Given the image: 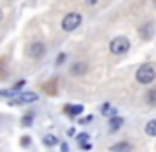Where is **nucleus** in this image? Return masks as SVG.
Returning <instances> with one entry per match:
<instances>
[{"instance_id":"6ab92c4d","label":"nucleus","mask_w":156,"mask_h":152,"mask_svg":"<svg viewBox=\"0 0 156 152\" xmlns=\"http://www.w3.org/2000/svg\"><path fill=\"white\" fill-rule=\"evenodd\" d=\"M81 148H83V150H90L92 145H90V143H85V145H81Z\"/></svg>"},{"instance_id":"f03ea898","label":"nucleus","mask_w":156,"mask_h":152,"mask_svg":"<svg viewBox=\"0 0 156 152\" xmlns=\"http://www.w3.org/2000/svg\"><path fill=\"white\" fill-rule=\"evenodd\" d=\"M81 22H83V17L77 13V11H72V13L64 15L62 22H61V28L64 31H73V29H77V28L81 26Z\"/></svg>"},{"instance_id":"39448f33","label":"nucleus","mask_w":156,"mask_h":152,"mask_svg":"<svg viewBox=\"0 0 156 152\" xmlns=\"http://www.w3.org/2000/svg\"><path fill=\"white\" fill-rule=\"evenodd\" d=\"M87 70H88V64L81 60V62H73V64H72L70 73H72V75H83V73H87Z\"/></svg>"},{"instance_id":"4468645a","label":"nucleus","mask_w":156,"mask_h":152,"mask_svg":"<svg viewBox=\"0 0 156 152\" xmlns=\"http://www.w3.org/2000/svg\"><path fill=\"white\" fill-rule=\"evenodd\" d=\"M24 85H26V81H24V79H22V81H19V83H15V85H13V92H19L20 88H24Z\"/></svg>"},{"instance_id":"9d476101","label":"nucleus","mask_w":156,"mask_h":152,"mask_svg":"<svg viewBox=\"0 0 156 152\" xmlns=\"http://www.w3.org/2000/svg\"><path fill=\"white\" fill-rule=\"evenodd\" d=\"M64 110L70 112V114H68L70 117H75V116H79V114L83 112V106H81V105H75V106H66Z\"/></svg>"},{"instance_id":"0eeeda50","label":"nucleus","mask_w":156,"mask_h":152,"mask_svg":"<svg viewBox=\"0 0 156 152\" xmlns=\"http://www.w3.org/2000/svg\"><path fill=\"white\" fill-rule=\"evenodd\" d=\"M37 99H39V95L33 94V92H30V94H22V95L19 97V101H15V103H17V105H19V103H35Z\"/></svg>"},{"instance_id":"9b49d317","label":"nucleus","mask_w":156,"mask_h":152,"mask_svg":"<svg viewBox=\"0 0 156 152\" xmlns=\"http://www.w3.org/2000/svg\"><path fill=\"white\" fill-rule=\"evenodd\" d=\"M42 143H44L46 147H55V145L59 143V139H57L55 136H51V134H48V136H44V137H42Z\"/></svg>"},{"instance_id":"2eb2a0df","label":"nucleus","mask_w":156,"mask_h":152,"mask_svg":"<svg viewBox=\"0 0 156 152\" xmlns=\"http://www.w3.org/2000/svg\"><path fill=\"white\" fill-rule=\"evenodd\" d=\"M77 141H79L81 145H85L88 141V134H79V136H77Z\"/></svg>"},{"instance_id":"6e6552de","label":"nucleus","mask_w":156,"mask_h":152,"mask_svg":"<svg viewBox=\"0 0 156 152\" xmlns=\"http://www.w3.org/2000/svg\"><path fill=\"white\" fill-rule=\"evenodd\" d=\"M121 125H123V119L118 116V117H112L110 121H108V128H110V132H116V130H119L121 128Z\"/></svg>"},{"instance_id":"dca6fc26","label":"nucleus","mask_w":156,"mask_h":152,"mask_svg":"<svg viewBox=\"0 0 156 152\" xmlns=\"http://www.w3.org/2000/svg\"><path fill=\"white\" fill-rule=\"evenodd\" d=\"M64 60H66V53H59V57H57V59H55V64H57V66H59V64H62V62H64Z\"/></svg>"},{"instance_id":"f8f14e48","label":"nucleus","mask_w":156,"mask_h":152,"mask_svg":"<svg viewBox=\"0 0 156 152\" xmlns=\"http://www.w3.org/2000/svg\"><path fill=\"white\" fill-rule=\"evenodd\" d=\"M145 101H147L149 105L156 106V88H152V90H149V92H147V95H145Z\"/></svg>"},{"instance_id":"ddd939ff","label":"nucleus","mask_w":156,"mask_h":152,"mask_svg":"<svg viewBox=\"0 0 156 152\" xmlns=\"http://www.w3.org/2000/svg\"><path fill=\"white\" fill-rule=\"evenodd\" d=\"M33 123V114L30 112V114H26L24 117H22V126H28V125H31Z\"/></svg>"},{"instance_id":"20e7f679","label":"nucleus","mask_w":156,"mask_h":152,"mask_svg":"<svg viewBox=\"0 0 156 152\" xmlns=\"http://www.w3.org/2000/svg\"><path fill=\"white\" fill-rule=\"evenodd\" d=\"M44 53H46V46H44V42L35 40V42L30 44V55H31L33 59H41Z\"/></svg>"},{"instance_id":"1a4fd4ad","label":"nucleus","mask_w":156,"mask_h":152,"mask_svg":"<svg viewBox=\"0 0 156 152\" xmlns=\"http://www.w3.org/2000/svg\"><path fill=\"white\" fill-rule=\"evenodd\" d=\"M145 134L151 136V137H156V119H151L145 125Z\"/></svg>"},{"instance_id":"423d86ee","label":"nucleus","mask_w":156,"mask_h":152,"mask_svg":"<svg viewBox=\"0 0 156 152\" xmlns=\"http://www.w3.org/2000/svg\"><path fill=\"white\" fill-rule=\"evenodd\" d=\"M110 150H112V152H132V147H130L129 141H119V143L112 145Z\"/></svg>"},{"instance_id":"a211bd4d","label":"nucleus","mask_w":156,"mask_h":152,"mask_svg":"<svg viewBox=\"0 0 156 152\" xmlns=\"http://www.w3.org/2000/svg\"><path fill=\"white\" fill-rule=\"evenodd\" d=\"M20 141H22V145H24V147H26V145H28V143H31V139H30V137H28V136H24V137H22V139H20Z\"/></svg>"},{"instance_id":"aec40b11","label":"nucleus","mask_w":156,"mask_h":152,"mask_svg":"<svg viewBox=\"0 0 156 152\" xmlns=\"http://www.w3.org/2000/svg\"><path fill=\"white\" fill-rule=\"evenodd\" d=\"M62 152H68V148H66V145L62 143Z\"/></svg>"},{"instance_id":"f3484780","label":"nucleus","mask_w":156,"mask_h":152,"mask_svg":"<svg viewBox=\"0 0 156 152\" xmlns=\"http://www.w3.org/2000/svg\"><path fill=\"white\" fill-rule=\"evenodd\" d=\"M90 121H92V116H87V117H83L79 123H81V125H87V123H90Z\"/></svg>"},{"instance_id":"7ed1b4c3","label":"nucleus","mask_w":156,"mask_h":152,"mask_svg":"<svg viewBox=\"0 0 156 152\" xmlns=\"http://www.w3.org/2000/svg\"><path fill=\"white\" fill-rule=\"evenodd\" d=\"M108 48H110V51L114 55H125L130 50V40L127 37H116V39L110 40V46Z\"/></svg>"},{"instance_id":"f257e3e1","label":"nucleus","mask_w":156,"mask_h":152,"mask_svg":"<svg viewBox=\"0 0 156 152\" xmlns=\"http://www.w3.org/2000/svg\"><path fill=\"white\" fill-rule=\"evenodd\" d=\"M154 77H156V70L151 64H141L136 71V79L140 85H151L154 81Z\"/></svg>"},{"instance_id":"412c9836","label":"nucleus","mask_w":156,"mask_h":152,"mask_svg":"<svg viewBox=\"0 0 156 152\" xmlns=\"http://www.w3.org/2000/svg\"><path fill=\"white\" fill-rule=\"evenodd\" d=\"M154 4H156V0H154Z\"/></svg>"}]
</instances>
